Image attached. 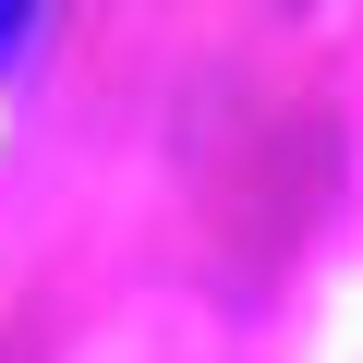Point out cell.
Returning <instances> with one entry per match:
<instances>
[{"instance_id": "1", "label": "cell", "mask_w": 363, "mask_h": 363, "mask_svg": "<svg viewBox=\"0 0 363 363\" xmlns=\"http://www.w3.org/2000/svg\"><path fill=\"white\" fill-rule=\"evenodd\" d=\"M37 37H49V0H0V73H25Z\"/></svg>"}]
</instances>
